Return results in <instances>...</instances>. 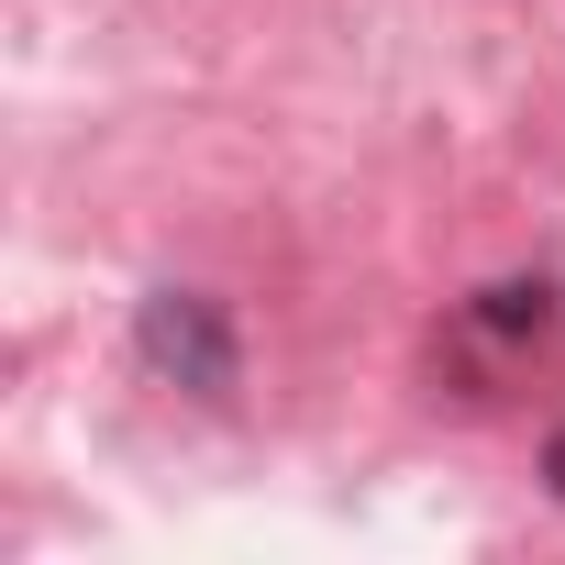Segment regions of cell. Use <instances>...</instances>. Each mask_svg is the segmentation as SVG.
<instances>
[{
	"label": "cell",
	"instance_id": "cell-1",
	"mask_svg": "<svg viewBox=\"0 0 565 565\" xmlns=\"http://www.w3.org/2000/svg\"><path fill=\"white\" fill-rule=\"evenodd\" d=\"M134 355L167 388H189V399H233V377H244V344H233V322H222L211 289H156L134 311Z\"/></svg>",
	"mask_w": 565,
	"mask_h": 565
},
{
	"label": "cell",
	"instance_id": "cell-2",
	"mask_svg": "<svg viewBox=\"0 0 565 565\" xmlns=\"http://www.w3.org/2000/svg\"><path fill=\"white\" fill-rule=\"evenodd\" d=\"M466 333H488V344H543V333H554V289H543V277H499V289L466 300Z\"/></svg>",
	"mask_w": 565,
	"mask_h": 565
}]
</instances>
